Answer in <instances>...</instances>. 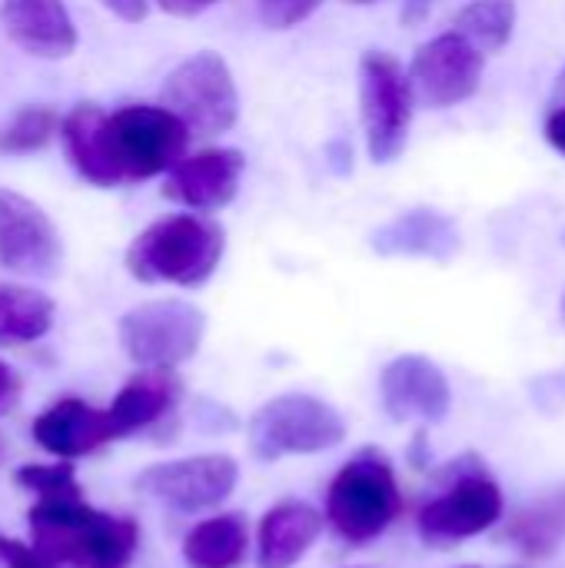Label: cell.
<instances>
[{
	"mask_svg": "<svg viewBox=\"0 0 565 568\" xmlns=\"http://www.w3.org/2000/svg\"><path fill=\"white\" fill-rule=\"evenodd\" d=\"M30 529L50 568H127L140 542L133 519L97 513L80 496L40 499L30 509Z\"/></svg>",
	"mask_w": 565,
	"mask_h": 568,
	"instance_id": "6da1fadb",
	"label": "cell"
},
{
	"mask_svg": "<svg viewBox=\"0 0 565 568\" xmlns=\"http://www.w3.org/2000/svg\"><path fill=\"white\" fill-rule=\"evenodd\" d=\"M226 250V233L206 213H173L133 236L123 266L137 283L147 286H203Z\"/></svg>",
	"mask_w": 565,
	"mask_h": 568,
	"instance_id": "7a4b0ae2",
	"label": "cell"
},
{
	"mask_svg": "<svg viewBox=\"0 0 565 568\" xmlns=\"http://www.w3.org/2000/svg\"><path fill=\"white\" fill-rule=\"evenodd\" d=\"M400 513L403 493L383 449H360L330 483L326 523L350 546L380 539L400 519Z\"/></svg>",
	"mask_w": 565,
	"mask_h": 568,
	"instance_id": "3957f363",
	"label": "cell"
},
{
	"mask_svg": "<svg viewBox=\"0 0 565 568\" xmlns=\"http://www.w3.org/2000/svg\"><path fill=\"white\" fill-rule=\"evenodd\" d=\"M443 479V493L433 496L416 516V532L426 546L450 549L463 539L490 532L503 519V489L480 459L466 456L450 463Z\"/></svg>",
	"mask_w": 565,
	"mask_h": 568,
	"instance_id": "277c9868",
	"label": "cell"
},
{
	"mask_svg": "<svg viewBox=\"0 0 565 568\" xmlns=\"http://www.w3.org/2000/svg\"><path fill=\"white\" fill-rule=\"evenodd\" d=\"M250 453L260 463L283 456H316L346 439L343 416L320 396L283 393L263 403L250 419Z\"/></svg>",
	"mask_w": 565,
	"mask_h": 568,
	"instance_id": "5b68a950",
	"label": "cell"
},
{
	"mask_svg": "<svg viewBox=\"0 0 565 568\" xmlns=\"http://www.w3.org/2000/svg\"><path fill=\"white\" fill-rule=\"evenodd\" d=\"M186 123L163 103H130L110 113V143L123 183L167 176L190 146Z\"/></svg>",
	"mask_w": 565,
	"mask_h": 568,
	"instance_id": "8992f818",
	"label": "cell"
},
{
	"mask_svg": "<svg viewBox=\"0 0 565 568\" xmlns=\"http://www.w3.org/2000/svg\"><path fill=\"white\" fill-rule=\"evenodd\" d=\"M160 103L176 113L193 136L230 133L240 120V93L233 73L213 50H200L173 67L163 80Z\"/></svg>",
	"mask_w": 565,
	"mask_h": 568,
	"instance_id": "52a82bcc",
	"label": "cell"
},
{
	"mask_svg": "<svg viewBox=\"0 0 565 568\" xmlns=\"http://www.w3.org/2000/svg\"><path fill=\"white\" fill-rule=\"evenodd\" d=\"M206 316L186 300H150L120 316V346L143 369H176L193 359Z\"/></svg>",
	"mask_w": 565,
	"mask_h": 568,
	"instance_id": "ba28073f",
	"label": "cell"
},
{
	"mask_svg": "<svg viewBox=\"0 0 565 568\" xmlns=\"http://www.w3.org/2000/svg\"><path fill=\"white\" fill-rule=\"evenodd\" d=\"M413 83L403 67L383 53L370 50L360 60V113L366 130V150L373 163H393L410 140L413 123Z\"/></svg>",
	"mask_w": 565,
	"mask_h": 568,
	"instance_id": "9c48e42d",
	"label": "cell"
},
{
	"mask_svg": "<svg viewBox=\"0 0 565 568\" xmlns=\"http://www.w3.org/2000/svg\"><path fill=\"white\" fill-rule=\"evenodd\" d=\"M0 266L23 280H50L63 266L57 223L30 196L0 186Z\"/></svg>",
	"mask_w": 565,
	"mask_h": 568,
	"instance_id": "30bf717a",
	"label": "cell"
},
{
	"mask_svg": "<svg viewBox=\"0 0 565 568\" xmlns=\"http://www.w3.org/2000/svg\"><path fill=\"white\" fill-rule=\"evenodd\" d=\"M240 479V466L233 456L206 453L173 463H157L137 476V489L173 513H206L216 509Z\"/></svg>",
	"mask_w": 565,
	"mask_h": 568,
	"instance_id": "8fae6325",
	"label": "cell"
},
{
	"mask_svg": "<svg viewBox=\"0 0 565 568\" xmlns=\"http://www.w3.org/2000/svg\"><path fill=\"white\" fill-rule=\"evenodd\" d=\"M483 57L486 53L476 50L456 30L426 40L410 63V83L416 100L430 110H450L456 103H466L483 83Z\"/></svg>",
	"mask_w": 565,
	"mask_h": 568,
	"instance_id": "7c38bea8",
	"label": "cell"
},
{
	"mask_svg": "<svg viewBox=\"0 0 565 568\" xmlns=\"http://www.w3.org/2000/svg\"><path fill=\"white\" fill-rule=\"evenodd\" d=\"M380 403L393 423L436 426L453 409V389L446 373L430 356L403 353L380 373Z\"/></svg>",
	"mask_w": 565,
	"mask_h": 568,
	"instance_id": "4fadbf2b",
	"label": "cell"
},
{
	"mask_svg": "<svg viewBox=\"0 0 565 568\" xmlns=\"http://www.w3.org/2000/svg\"><path fill=\"white\" fill-rule=\"evenodd\" d=\"M243 170H246V156L233 146H210L200 153H186L163 176V196L190 213H216L236 200Z\"/></svg>",
	"mask_w": 565,
	"mask_h": 568,
	"instance_id": "5bb4252c",
	"label": "cell"
},
{
	"mask_svg": "<svg viewBox=\"0 0 565 568\" xmlns=\"http://www.w3.org/2000/svg\"><path fill=\"white\" fill-rule=\"evenodd\" d=\"M0 30L37 60H67L77 50V23L63 0H0Z\"/></svg>",
	"mask_w": 565,
	"mask_h": 568,
	"instance_id": "9a60e30c",
	"label": "cell"
},
{
	"mask_svg": "<svg viewBox=\"0 0 565 568\" xmlns=\"http://www.w3.org/2000/svg\"><path fill=\"white\" fill-rule=\"evenodd\" d=\"M60 146L73 173L100 190L123 186L110 143V113L97 103H77L60 116Z\"/></svg>",
	"mask_w": 565,
	"mask_h": 568,
	"instance_id": "2e32d148",
	"label": "cell"
},
{
	"mask_svg": "<svg viewBox=\"0 0 565 568\" xmlns=\"http://www.w3.org/2000/svg\"><path fill=\"white\" fill-rule=\"evenodd\" d=\"M370 246L380 256H416V260L450 263L460 253L463 240H460V226L450 213L416 206V210L396 213L393 220L376 226L370 236Z\"/></svg>",
	"mask_w": 565,
	"mask_h": 568,
	"instance_id": "e0dca14e",
	"label": "cell"
},
{
	"mask_svg": "<svg viewBox=\"0 0 565 568\" xmlns=\"http://www.w3.org/2000/svg\"><path fill=\"white\" fill-rule=\"evenodd\" d=\"M33 439L60 459H80L117 439L107 409H93L83 399H60L33 419Z\"/></svg>",
	"mask_w": 565,
	"mask_h": 568,
	"instance_id": "ac0fdd59",
	"label": "cell"
},
{
	"mask_svg": "<svg viewBox=\"0 0 565 568\" xmlns=\"http://www.w3.org/2000/svg\"><path fill=\"white\" fill-rule=\"evenodd\" d=\"M326 516L306 503L286 499L266 509L256 529V566L293 568L320 539Z\"/></svg>",
	"mask_w": 565,
	"mask_h": 568,
	"instance_id": "d6986e66",
	"label": "cell"
},
{
	"mask_svg": "<svg viewBox=\"0 0 565 568\" xmlns=\"http://www.w3.org/2000/svg\"><path fill=\"white\" fill-rule=\"evenodd\" d=\"M176 399H180V379L173 369H140L113 396L107 416L117 436H130L160 423L176 406Z\"/></svg>",
	"mask_w": 565,
	"mask_h": 568,
	"instance_id": "ffe728a7",
	"label": "cell"
},
{
	"mask_svg": "<svg viewBox=\"0 0 565 568\" xmlns=\"http://www.w3.org/2000/svg\"><path fill=\"white\" fill-rule=\"evenodd\" d=\"M506 542L526 559H549L565 542V486L546 489L533 503H526L503 529Z\"/></svg>",
	"mask_w": 565,
	"mask_h": 568,
	"instance_id": "44dd1931",
	"label": "cell"
},
{
	"mask_svg": "<svg viewBox=\"0 0 565 568\" xmlns=\"http://www.w3.org/2000/svg\"><path fill=\"white\" fill-rule=\"evenodd\" d=\"M250 532L240 513H220L196 523L183 539V562L190 568H240L246 562Z\"/></svg>",
	"mask_w": 565,
	"mask_h": 568,
	"instance_id": "7402d4cb",
	"label": "cell"
},
{
	"mask_svg": "<svg viewBox=\"0 0 565 568\" xmlns=\"http://www.w3.org/2000/svg\"><path fill=\"white\" fill-rule=\"evenodd\" d=\"M57 323V303L33 290L7 283L0 286V349H17L43 339Z\"/></svg>",
	"mask_w": 565,
	"mask_h": 568,
	"instance_id": "603a6c76",
	"label": "cell"
},
{
	"mask_svg": "<svg viewBox=\"0 0 565 568\" xmlns=\"http://www.w3.org/2000/svg\"><path fill=\"white\" fill-rule=\"evenodd\" d=\"M453 30L463 33L476 50L500 53L516 30V0H473L456 13Z\"/></svg>",
	"mask_w": 565,
	"mask_h": 568,
	"instance_id": "cb8c5ba5",
	"label": "cell"
},
{
	"mask_svg": "<svg viewBox=\"0 0 565 568\" xmlns=\"http://www.w3.org/2000/svg\"><path fill=\"white\" fill-rule=\"evenodd\" d=\"M60 133V113L53 106H20L0 123V156H27L43 150Z\"/></svg>",
	"mask_w": 565,
	"mask_h": 568,
	"instance_id": "d4e9b609",
	"label": "cell"
},
{
	"mask_svg": "<svg viewBox=\"0 0 565 568\" xmlns=\"http://www.w3.org/2000/svg\"><path fill=\"white\" fill-rule=\"evenodd\" d=\"M17 483L27 486L30 493H37L40 499H67V496H80L77 476L67 463L60 466H27L17 473Z\"/></svg>",
	"mask_w": 565,
	"mask_h": 568,
	"instance_id": "484cf974",
	"label": "cell"
},
{
	"mask_svg": "<svg viewBox=\"0 0 565 568\" xmlns=\"http://www.w3.org/2000/svg\"><path fill=\"white\" fill-rule=\"evenodd\" d=\"M320 3L323 0H256V10L270 30H290L306 17H313Z\"/></svg>",
	"mask_w": 565,
	"mask_h": 568,
	"instance_id": "4316f807",
	"label": "cell"
},
{
	"mask_svg": "<svg viewBox=\"0 0 565 568\" xmlns=\"http://www.w3.org/2000/svg\"><path fill=\"white\" fill-rule=\"evenodd\" d=\"M0 568H50L37 546H23L0 532Z\"/></svg>",
	"mask_w": 565,
	"mask_h": 568,
	"instance_id": "83f0119b",
	"label": "cell"
},
{
	"mask_svg": "<svg viewBox=\"0 0 565 568\" xmlns=\"http://www.w3.org/2000/svg\"><path fill=\"white\" fill-rule=\"evenodd\" d=\"M103 7L123 23H140L150 13V0H103Z\"/></svg>",
	"mask_w": 565,
	"mask_h": 568,
	"instance_id": "f1b7e54d",
	"label": "cell"
},
{
	"mask_svg": "<svg viewBox=\"0 0 565 568\" xmlns=\"http://www.w3.org/2000/svg\"><path fill=\"white\" fill-rule=\"evenodd\" d=\"M216 0H157L160 10H167L170 17H196L203 10H210Z\"/></svg>",
	"mask_w": 565,
	"mask_h": 568,
	"instance_id": "f546056e",
	"label": "cell"
},
{
	"mask_svg": "<svg viewBox=\"0 0 565 568\" xmlns=\"http://www.w3.org/2000/svg\"><path fill=\"white\" fill-rule=\"evenodd\" d=\"M546 140L565 156V106H553L546 116Z\"/></svg>",
	"mask_w": 565,
	"mask_h": 568,
	"instance_id": "4dcf8cb0",
	"label": "cell"
},
{
	"mask_svg": "<svg viewBox=\"0 0 565 568\" xmlns=\"http://www.w3.org/2000/svg\"><path fill=\"white\" fill-rule=\"evenodd\" d=\"M433 3H436V0H403V7H400V20H403L406 27H420V23H426V17H430Z\"/></svg>",
	"mask_w": 565,
	"mask_h": 568,
	"instance_id": "1f68e13d",
	"label": "cell"
},
{
	"mask_svg": "<svg viewBox=\"0 0 565 568\" xmlns=\"http://www.w3.org/2000/svg\"><path fill=\"white\" fill-rule=\"evenodd\" d=\"M17 393H20V383H17V376H13V369L0 359V413L17 399Z\"/></svg>",
	"mask_w": 565,
	"mask_h": 568,
	"instance_id": "d6a6232c",
	"label": "cell"
},
{
	"mask_svg": "<svg viewBox=\"0 0 565 568\" xmlns=\"http://www.w3.org/2000/svg\"><path fill=\"white\" fill-rule=\"evenodd\" d=\"M330 153H333L330 166H333L336 173H346V170H350V160H353L350 146H346V143H330Z\"/></svg>",
	"mask_w": 565,
	"mask_h": 568,
	"instance_id": "836d02e7",
	"label": "cell"
},
{
	"mask_svg": "<svg viewBox=\"0 0 565 568\" xmlns=\"http://www.w3.org/2000/svg\"><path fill=\"white\" fill-rule=\"evenodd\" d=\"M556 106H565V70L559 73V80H556Z\"/></svg>",
	"mask_w": 565,
	"mask_h": 568,
	"instance_id": "e575fe53",
	"label": "cell"
},
{
	"mask_svg": "<svg viewBox=\"0 0 565 568\" xmlns=\"http://www.w3.org/2000/svg\"><path fill=\"white\" fill-rule=\"evenodd\" d=\"M346 3H356V7H366V3H376V0H346Z\"/></svg>",
	"mask_w": 565,
	"mask_h": 568,
	"instance_id": "d590c367",
	"label": "cell"
},
{
	"mask_svg": "<svg viewBox=\"0 0 565 568\" xmlns=\"http://www.w3.org/2000/svg\"><path fill=\"white\" fill-rule=\"evenodd\" d=\"M559 313H563V323H565V293H563V303H559Z\"/></svg>",
	"mask_w": 565,
	"mask_h": 568,
	"instance_id": "8d00e7d4",
	"label": "cell"
},
{
	"mask_svg": "<svg viewBox=\"0 0 565 568\" xmlns=\"http://www.w3.org/2000/svg\"><path fill=\"white\" fill-rule=\"evenodd\" d=\"M460 568H480V566H460Z\"/></svg>",
	"mask_w": 565,
	"mask_h": 568,
	"instance_id": "74e56055",
	"label": "cell"
}]
</instances>
